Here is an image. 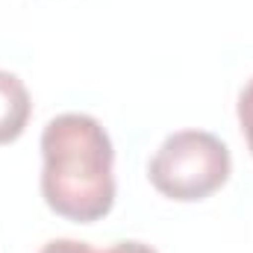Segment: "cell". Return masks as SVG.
Returning <instances> with one entry per match:
<instances>
[{
	"label": "cell",
	"mask_w": 253,
	"mask_h": 253,
	"mask_svg": "<svg viewBox=\"0 0 253 253\" xmlns=\"http://www.w3.org/2000/svg\"><path fill=\"white\" fill-rule=\"evenodd\" d=\"M44 203L77 224L109 215L115 203V150L103 124L85 112H65L42 129Z\"/></svg>",
	"instance_id": "obj_1"
},
{
	"label": "cell",
	"mask_w": 253,
	"mask_h": 253,
	"mask_svg": "<svg viewBox=\"0 0 253 253\" xmlns=\"http://www.w3.org/2000/svg\"><path fill=\"white\" fill-rule=\"evenodd\" d=\"M233 171L230 147L206 129L171 132L147 165L153 189L171 200L194 203L218 191Z\"/></svg>",
	"instance_id": "obj_2"
},
{
	"label": "cell",
	"mask_w": 253,
	"mask_h": 253,
	"mask_svg": "<svg viewBox=\"0 0 253 253\" xmlns=\"http://www.w3.org/2000/svg\"><path fill=\"white\" fill-rule=\"evenodd\" d=\"M239 124H242V132L248 138V147H251V156H253V77L239 91Z\"/></svg>",
	"instance_id": "obj_4"
},
{
	"label": "cell",
	"mask_w": 253,
	"mask_h": 253,
	"mask_svg": "<svg viewBox=\"0 0 253 253\" xmlns=\"http://www.w3.org/2000/svg\"><path fill=\"white\" fill-rule=\"evenodd\" d=\"M30 112H33V100L24 80L0 68V144L15 141L27 129Z\"/></svg>",
	"instance_id": "obj_3"
},
{
	"label": "cell",
	"mask_w": 253,
	"mask_h": 253,
	"mask_svg": "<svg viewBox=\"0 0 253 253\" xmlns=\"http://www.w3.org/2000/svg\"><path fill=\"white\" fill-rule=\"evenodd\" d=\"M103 253H156V251L150 245H144V242H115Z\"/></svg>",
	"instance_id": "obj_6"
},
{
	"label": "cell",
	"mask_w": 253,
	"mask_h": 253,
	"mask_svg": "<svg viewBox=\"0 0 253 253\" xmlns=\"http://www.w3.org/2000/svg\"><path fill=\"white\" fill-rule=\"evenodd\" d=\"M39 253H94V251H91V245L77 242V239H53V242H47Z\"/></svg>",
	"instance_id": "obj_5"
}]
</instances>
